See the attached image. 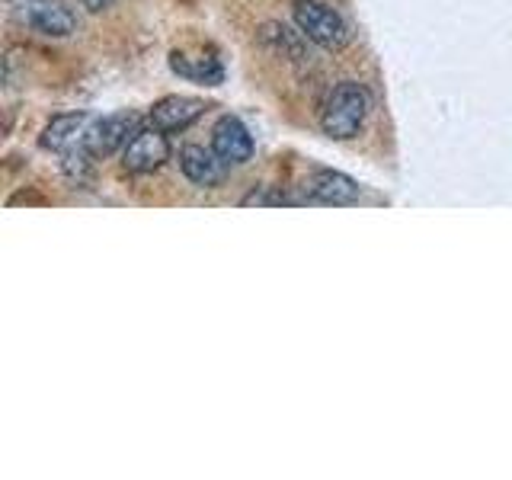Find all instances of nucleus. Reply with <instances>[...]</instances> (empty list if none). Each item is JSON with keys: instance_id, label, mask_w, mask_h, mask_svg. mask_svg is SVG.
Returning <instances> with one entry per match:
<instances>
[{"instance_id": "f257e3e1", "label": "nucleus", "mask_w": 512, "mask_h": 480, "mask_svg": "<svg viewBox=\"0 0 512 480\" xmlns=\"http://www.w3.org/2000/svg\"><path fill=\"white\" fill-rule=\"evenodd\" d=\"M365 116H368L365 87H359L356 80H343V84L333 87V93L327 96L324 112H320V128H324V135L336 141H349L362 132Z\"/></svg>"}, {"instance_id": "f03ea898", "label": "nucleus", "mask_w": 512, "mask_h": 480, "mask_svg": "<svg viewBox=\"0 0 512 480\" xmlns=\"http://www.w3.org/2000/svg\"><path fill=\"white\" fill-rule=\"evenodd\" d=\"M295 23L314 45L327 48V52H340L349 42V29L343 16L333 7L320 4V0H295Z\"/></svg>"}, {"instance_id": "7ed1b4c3", "label": "nucleus", "mask_w": 512, "mask_h": 480, "mask_svg": "<svg viewBox=\"0 0 512 480\" xmlns=\"http://www.w3.org/2000/svg\"><path fill=\"white\" fill-rule=\"evenodd\" d=\"M135 132H138V112H112V116L96 119L90 125L84 151L93 160L109 157V154H116L119 148H125V144L135 138Z\"/></svg>"}, {"instance_id": "20e7f679", "label": "nucleus", "mask_w": 512, "mask_h": 480, "mask_svg": "<svg viewBox=\"0 0 512 480\" xmlns=\"http://www.w3.org/2000/svg\"><path fill=\"white\" fill-rule=\"evenodd\" d=\"M170 157V141L164 128H138L135 138L125 144L122 151V167L128 173H154L157 167H164V160Z\"/></svg>"}, {"instance_id": "39448f33", "label": "nucleus", "mask_w": 512, "mask_h": 480, "mask_svg": "<svg viewBox=\"0 0 512 480\" xmlns=\"http://www.w3.org/2000/svg\"><path fill=\"white\" fill-rule=\"evenodd\" d=\"M93 119L87 112H68V116H55L52 122L45 125L42 132V148L45 151H58V154H71L80 151L87 141Z\"/></svg>"}, {"instance_id": "423d86ee", "label": "nucleus", "mask_w": 512, "mask_h": 480, "mask_svg": "<svg viewBox=\"0 0 512 480\" xmlns=\"http://www.w3.org/2000/svg\"><path fill=\"white\" fill-rule=\"evenodd\" d=\"M212 151L228 167L247 164V160L253 157V138L247 132V125L240 119H234V116L218 119V125L212 128Z\"/></svg>"}, {"instance_id": "0eeeda50", "label": "nucleus", "mask_w": 512, "mask_h": 480, "mask_svg": "<svg viewBox=\"0 0 512 480\" xmlns=\"http://www.w3.org/2000/svg\"><path fill=\"white\" fill-rule=\"evenodd\" d=\"M304 192H308L311 202H320V205H349L359 199L356 180L340 170H317L311 180L304 183Z\"/></svg>"}, {"instance_id": "6e6552de", "label": "nucleus", "mask_w": 512, "mask_h": 480, "mask_svg": "<svg viewBox=\"0 0 512 480\" xmlns=\"http://www.w3.org/2000/svg\"><path fill=\"white\" fill-rule=\"evenodd\" d=\"M224 160L215 151H205L202 144H186L180 151V170L186 173L189 183H196L202 189H215L224 180Z\"/></svg>"}, {"instance_id": "1a4fd4ad", "label": "nucleus", "mask_w": 512, "mask_h": 480, "mask_svg": "<svg viewBox=\"0 0 512 480\" xmlns=\"http://www.w3.org/2000/svg\"><path fill=\"white\" fill-rule=\"evenodd\" d=\"M208 106L196 96H164L160 103H154L151 109V122L157 128H164V132H183L192 122H196Z\"/></svg>"}, {"instance_id": "9d476101", "label": "nucleus", "mask_w": 512, "mask_h": 480, "mask_svg": "<svg viewBox=\"0 0 512 480\" xmlns=\"http://www.w3.org/2000/svg\"><path fill=\"white\" fill-rule=\"evenodd\" d=\"M170 68L180 77L196 80V84H205V87H218L221 80H224V68L218 64V58H205V55L173 52L170 55Z\"/></svg>"}, {"instance_id": "9b49d317", "label": "nucleus", "mask_w": 512, "mask_h": 480, "mask_svg": "<svg viewBox=\"0 0 512 480\" xmlns=\"http://www.w3.org/2000/svg\"><path fill=\"white\" fill-rule=\"evenodd\" d=\"M29 26L42 32V36L64 39L77 29V16L61 4H36L29 10Z\"/></svg>"}, {"instance_id": "f8f14e48", "label": "nucleus", "mask_w": 512, "mask_h": 480, "mask_svg": "<svg viewBox=\"0 0 512 480\" xmlns=\"http://www.w3.org/2000/svg\"><path fill=\"white\" fill-rule=\"evenodd\" d=\"M288 199L282 196V192H269V186H260L253 189L250 196L240 199V205H285Z\"/></svg>"}]
</instances>
